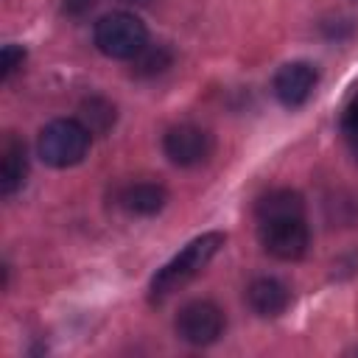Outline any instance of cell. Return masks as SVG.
Returning <instances> with one entry per match:
<instances>
[{"mask_svg":"<svg viewBox=\"0 0 358 358\" xmlns=\"http://www.w3.org/2000/svg\"><path fill=\"white\" fill-rule=\"evenodd\" d=\"M95 6V0H64V11L73 17H81L84 11H90Z\"/></svg>","mask_w":358,"mask_h":358,"instance_id":"cell-16","label":"cell"},{"mask_svg":"<svg viewBox=\"0 0 358 358\" xmlns=\"http://www.w3.org/2000/svg\"><path fill=\"white\" fill-rule=\"evenodd\" d=\"M95 45L109 59H134L148 45V31L134 14L112 11L95 22Z\"/></svg>","mask_w":358,"mask_h":358,"instance_id":"cell-3","label":"cell"},{"mask_svg":"<svg viewBox=\"0 0 358 358\" xmlns=\"http://www.w3.org/2000/svg\"><path fill=\"white\" fill-rule=\"evenodd\" d=\"M131 62H134L137 76H157L171 64V50L162 45H145Z\"/></svg>","mask_w":358,"mask_h":358,"instance_id":"cell-13","label":"cell"},{"mask_svg":"<svg viewBox=\"0 0 358 358\" xmlns=\"http://www.w3.org/2000/svg\"><path fill=\"white\" fill-rule=\"evenodd\" d=\"M260 246L277 260H299L308 249L305 218H268L257 227Z\"/></svg>","mask_w":358,"mask_h":358,"instance_id":"cell-5","label":"cell"},{"mask_svg":"<svg viewBox=\"0 0 358 358\" xmlns=\"http://www.w3.org/2000/svg\"><path fill=\"white\" fill-rule=\"evenodd\" d=\"M126 3H148V0H126Z\"/></svg>","mask_w":358,"mask_h":358,"instance_id":"cell-17","label":"cell"},{"mask_svg":"<svg viewBox=\"0 0 358 358\" xmlns=\"http://www.w3.org/2000/svg\"><path fill=\"white\" fill-rule=\"evenodd\" d=\"M246 299H249L255 313H260V316H280L288 308V302H291V291L277 277H257L249 285Z\"/></svg>","mask_w":358,"mask_h":358,"instance_id":"cell-8","label":"cell"},{"mask_svg":"<svg viewBox=\"0 0 358 358\" xmlns=\"http://www.w3.org/2000/svg\"><path fill=\"white\" fill-rule=\"evenodd\" d=\"M81 123L90 129V134H103L115 123V106L106 98H87L81 103Z\"/></svg>","mask_w":358,"mask_h":358,"instance_id":"cell-12","label":"cell"},{"mask_svg":"<svg viewBox=\"0 0 358 358\" xmlns=\"http://www.w3.org/2000/svg\"><path fill=\"white\" fill-rule=\"evenodd\" d=\"M90 129L81 123V120H73V117H62V120H53L42 129L39 134V157L53 165V168H70L76 162H81L87 157V148H90Z\"/></svg>","mask_w":358,"mask_h":358,"instance_id":"cell-2","label":"cell"},{"mask_svg":"<svg viewBox=\"0 0 358 358\" xmlns=\"http://www.w3.org/2000/svg\"><path fill=\"white\" fill-rule=\"evenodd\" d=\"M255 215H257V221H268V218H305V201H302V196L296 190L280 187V190H271V193L257 199Z\"/></svg>","mask_w":358,"mask_h":358,"instance_id":"cell-10","label":"cell"},{"mask_svg":"<svg viewBox=\"0 0 358 358\" xmlns=\"http://www.w3.org/2000/svg\"><path fill=\"white\" fill-rule=\"evenodd\" d=\"M25 173H28L25 145L14 134H6L0 145V193L11 196L25 182Z\"/></svg>","mask_w":358,"mask_h":358,"instance_id":"cell-9","label":"cell"},{"mask_svg":"<svg viewBox=\"0 0 358 358\" xmlns=\"http://www.w3.org/2000/svg\"><path fill=\"white\" fill-rule=\"evenodd\" d=\"M0 59H3V78H8L17 67H22V62H25V50L17 48V45H6L3 53H0Z\"/></svg>","mask_w":358,"mask_h":358,"instance_id":"cell-15","label":"cell"},{"mask_svg":"<svg viewBox=\"0 0 358 358\" xmlns=\"http://www.w3.org/2000/svg\"><path fill=\"white\" fill-rule=\"evenodd\" d=\"M162 148H165V157L173 165L190 168V165H201L210 157L213 140H210V134L204 129L190 126V123H182V126L168 129V134L162 140Z\"/></svg>","mask_w":358,"mask_h":358,"instance_id":"cell-6","label":"cell"},{"mask_svg":"<svg viewBox=\"0 0 358 358\" xmlns=\"http://www.w3.org/2000/svg\"><path fill=\"white\" fill-rule=\"evenodd\" d=\"M341 129H344L347 143H350V148H352V154H355V159H358V92L352 95V101H350L347 109H344Z\"/></svg>","mask_w":358,"mask_h":358,"instance_id":"cell-14","label":"cell"},{"mask_svg":"<svg viewBox=\"0 0 358 358\" xmlns=\"http://www.w3.org/2000/svg\"><path fill=\"white\" fill-rule=\"evenodd\" d=\"M316 87V70L308 62H288L274 76V95L285 106H302Z\"/></svg>","mask_w":358,"mask_h":358,"instance_id":"cell-7","label":"cell"},{"mask_svg":"<svg viewBox=\"0 0 358 358\" xmlns=\"http://www.w3.org/2000/svg\"><path fill=\"white\" fill-rule=\"evenodd\" d=\"M224 232H204L199 238H193L173 260H168L151 280L148 285V296L151 302H162L171 294L182 291L196 274H201V268L215 257V252L224 246Z\"/></svg>","mask_w":358,"mask_h":358,"instance_id":"cell-1","label":"cell"},{"mask_svg":"<svg viewBox=\"0 0 358 358\" xmlns=\"http://www.w3.org/2000/svg\"><path fill=\"white\" fill-rule=\"evenodd\" d=\"M176 333L182 341L204 347L213 344L224 333V313L210 299H193L179 308L176 313Z\"/></svg>","mask_w":358,"mask_h":358,"instance_id":"cell-4","label":"cell"},{"mask_svg":"<svg viewBox=\"0 0 358 358\" xmlns=\"http://www.w3.org/2000/svg\"><path fill=\"white\" fill-rule=\"evenodd\" d=\"M165 201H168L165 187L154 182H137L120 193V207L134 215H154L165 207Z\"/></svg>","mask_w":358,"mask_h":358,"instance_id":"cell-11","label":"cell"}]
</instances>
